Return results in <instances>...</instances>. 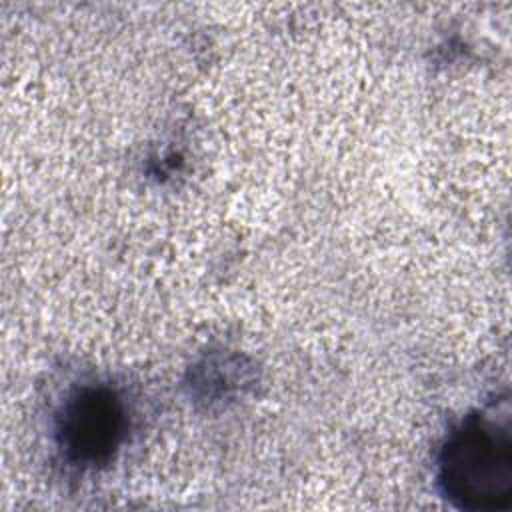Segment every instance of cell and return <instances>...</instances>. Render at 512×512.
Segmentation results:
<instances>
[{"label": "cell", "mask_w": 512, "mask_h": 512, "mask_svg": "<svg viewBox=\"0 0 512 512\" xmlns=\"http://www.w3.org/2000/svg\"><path fill=\"white\" fill-rule=\"evenodd\" d=\"M438 482L448 500L466 510L512 506L510 412L470 416L444 444Z\"/></svg>", "instance_id": "1"}, {"label": "cell", "mask_w": 512, "mask_h": 512, "mask_svg": "<svg viewBox=\"0 0 512 512\" xmlns=\"http://www.w3.org/2000/svg\"><path fill=\"white\" fill-rule=\"evenodd\" d=\"M126 434V412L118 394L106 386L74 392L62 406L56 436L64 456L74 464L108 462Z\"/></svg>", "instance_id": "2"}]
</instances>
